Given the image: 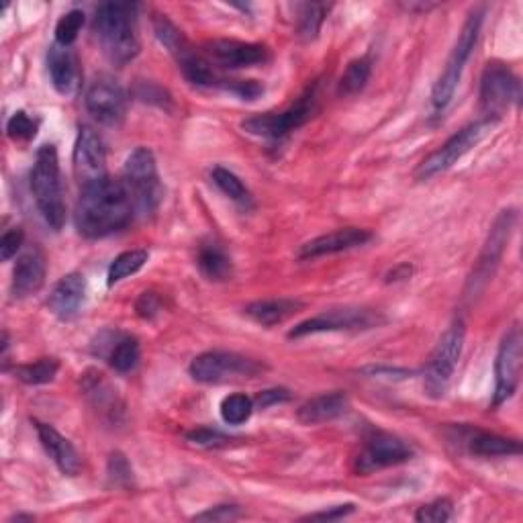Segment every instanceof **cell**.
Here are the masks:
<instances>
[{"mask_svg": "<svg viewBox=\"0 0 523 523\" xmlns=\"http://www.w3.org/2000/svg\"><path fill=\"white\" fill-rule=\"evenodd\" d=\"M129 190L133 207L137 213L150 215L158 209L164 197V188L158 174V164L154 158V152L148 148H137L133 150L123 168L121 178Z\"/></svg>", "mask_w": 523, "mask_h": 523, "instance_id": "5b68a950", "label": "cell"}, {"mask_svg": "<svg viewBox=\"0 0 523 523\" xmlns=\"http://www.w3.org/2000/svg\"><path fill=\"white\" fill-rule=\"evenodd\" d=\"M37 129L39 121L27 115L25 111H17L7 123V135L13 141H31L37 135Z\"/></svg>", "mask_w": 523, "mask_h": 523, "instance_id": "e575fe53", "label": "cell"}, {"mask_svg": "<svg viewBox=\"0 0 523 523\" xmlns=\"http://www.w3.org/2000/svg\"><path fill=\"white\" fill-rule=\"evenodd\" d=\"M86 111L105 127H119L127 115V92L111 76L94 78L84 94Z\"/></svg>", "mask_w": 523, "mask_h": 523, "instance_id": "7c38bea8", "label": "cell"}, {"mask_svg": "<svg viewBox=\"0 0 523 523\" xmlns=\"http://www.w3.org/2000/svg\"><path fill=\"white\" fill-rule=\"evenodd\" d=\"M135 313L141 319H146V321H152L154 317H158L162 313V299H160V295H156L152 291L141 293L137 303H135Z\"/></svg>", "mask_w": 523, "mask_h": 523, "instance_id": "ab89813d", "label": "cell"}, {"mask_svg": "<svg viewBox=\"0 0 523 523\" xmlns=\"http://www.w3.org/2000/svg\"><path fill=\"white\" fill-rule=\"evenodd\" d=\"M301 309H303V303L295 301V299H266V301L250 303L244 311L258 325L274 327L278 323H284L287 319H291Z\"/></svg>", "mask_w": 523, "mask_h": 523, "instance_id": "484cf974", "label": "cell"}, {"mask_svg": "<svg viewBox=\"0 0 523 523\" xmlns=\"http://www.w3.org/2000/svg\"><path fill=\"white\" fill-rule=\"evenodd\" d=\"M33 519H35L33 515H23V513H19V515L11 517V519H9V523H13V521H33Z\"/></svg>", "mask_w": 523, "mask_h": 523, "instance_id": "bcb514c9", "label": "cell"}, {"mask_svg": "<svg viewBox=\"0 0 523 523\" xmlns=\"http://www.w3.org/2000/svg\"><path fill=\"white\" fill-rule=\"evenodd\" d=\"M346 411H348V395L342 391H334L303 403L297 411V419L303 425H319L338 419Z\"/></svg>", "mask_w": 523, "mask_h": 523, "instance_id": "cb8c5ba5", "label": "cell"}, {"mask_svg": "<svg viewBox=\"0 0 523 523\" xmlns=\"http://www.w3.org/2000/svg\"><path fill=\"white\" fill-rule=\"evenodd\" d=\"M519 99V78L505 64H489L481 80V109L487 119L499 121L513 105H519Z\"/></svg>", "mask_w": 523, "mask_h": 523, "instance_id": "8fae6325", "label": "cell"}, {"mask_svg": "<svg viewBox=\"0 0 523 523\" xmlns=\"http://www.w3.org/2000/svg\"><path fill=\"white\" fill-rule=\"evenodd\" d=\"M135 207L123 180L111 176L80 188L74 223L86 240H103L127 227Z\"/></svg>", "mask_w": 523, "mask_h": 523, "instance_id": "6da1fadb", "label": "cell"}, {"mask_svg": "<svg viewBox=\"0 0 523 523\" xmlns=\"http://www.w3.org/2000/svg\"><path fill=\"white\" fill-rule=\"evenodd\" d=\"M45 258L39 250H29L19 256L13 270L11 293L15 299H25L35 295L45 282Z\"/></svg>", "mask_w": 523, "mask_h": 523, "instance_id": "7402d4cb", "label": "cell"}, {"mask_svg": "<svg viewBox=\"0 0 523 523\" xmlns=\"http://www.w3.org/2000/svg\"><path fill=\"white\" fill-rule=\"evenodd\" d=\"M240 517H242V511L237 505H217L203 513H197L193 519L195 521H235Z\"/></svg>", "mask_w": 523, "mask_h": 523, "instance_id": "b9f144b4", "label": "cell"}, {"mask_svg": "<svg viewBox=\"0 0 523 523\" xmlns=\"http://www.w3.org/2000/svg\"><path fill=\"white\" fill-rule=\"evenodd\" d=\"M197 266L201 270V274L211 280V282H225L233 276V262L231 256L227 254V250L215 242H203L199 246V254H197Z\"/></svg>", "mask_w": 523, "mask_h": 523, "instance_id": "4316f807", "label": "cell"}, {"mask_svg": "<svg viewBox=\"0 0 523 523\" xmlns=\"http://www.w3.org/2000/svg\"><path fill=\"white\" fill-rule=\"evenodd\" d=\"M223 90L235 94V97H240L242 101H256L264 92V86L256 80H225Z\"/></svg>", "mask_w": 523, "mask_h": 523, "instance_id": "74e56055", "label": "cell"}, {"mask_svg": "<svg viewBox=\"0 0 523 523\" xmlns=\"http://www.w3.org/2000/svg\"><path fill=\"white\" fill-rule=\"evenodd\" d=\"M483 17H485V11L483 9H477L472 11L458 35V41L454 45V50L446 62V68L444 72L440 74L434 90H432V107L436 113H444L446 107L450 105V101L454 99V92L460 84V78H462V72L466 68V62L470 60L472 56V50L474 45H477L479 41V35H481V27H483Z\"/></svg>", "mask_w": 523, "mask_h": 523, "instance_id": "277c9868", "label": "cell"}, {"mask_svg": "<svg viewBox=\"0 0 523 523\" xmlns=\"http://www.w3.org/2000/svg\"><path fill=\"white\" fill-rule=\"evenodd\" d=\"M60 370L58 358H39L31 364H21L15 368V376L25 385H47L52 383Z\"/></svg>", "mask_w": 523, "mask_h": 523, "instance_id": "f546056e", "label": "cell"}, {"mask_svg": "<svg viewBox=\"0 0 523 523\" xmlns=\"http://www.w3.org/2000/svg\"><path fill=\"white\" fill-rule=\"evenodd\" d=\"M211 178H213V182L219 186L221 193H223L225 197H229L233 203L242 205V207H246V209L252 207V201H254V199H252V193L248 190V186L242 182L240 176L233 174V172L227 170V168L217 166V168H213Z\"/></svg>", "mask_w": 523, "mask_h": 523, "instance_id": "83f0119b", "label": "cell"}, {"mask_svg": "<svg viewBox=\"0 0 523 523\" xmlns=\"http://www.w3.org/2000/svg\"><path fill=\"white\" fill-rule=\"evenodd\" d=\"M497 125V121L493 119H481L477 123H470L466 125L464 129H460L458 133H454L444 146H440L436 152H432L430 156H427L415 176L419 180H430L446 170H450L460 158H464L474 146H479L481 141L491 133V129Z\"/></svg>", "mask_w": 523, "mask_h": 523, "instance_id": "52a82bcc", "label": "cell"}, {"mask_svg": "<svg viewBox=\"0 0 523 523\" xmlns=\"http://www.w3.org/2000/svg\"><path fill=\"white\" fill-rule=\"evenodd\" d=\"M521 329L513 325L497 352L495 360V393H493V407H501L507 403L517 387H519V374H521Z\"/></svg>", "mask_w": 523, "mask_h": 523, "instance_id": "4fadbf2b", "label": "cell"}, {"mask_svg": "<svg viewBox=\"0 0 523 523\" xmlns=\"http://www.w3.org/2000/svg\"><path fill=\"white\" fill-rule=\"evenodd\" d=\"M454 517V505L450 499H438L417 509L415 519L421 523H444Z\"/></svg>", "mask_w": 523, "mask_h": 523, "instance_id": "d590c367", "label": "cell"}, {"mask_svg": "<svg viewBox=\"0 0 523 523\" xmlns=\"http://www.w3.org/2000/svg\"><path fill=\"white\" fill-rule=\"evenodd\" d=\"M33 423H35L39 442L45 448L47 456L54 460V464L60 468L62 474H66V477H76L82 464H80V456H78L76 448L70 444V440H66L50 423H43L37 419Z\"/></svg>", "mask_w": 523, "mask_h": 523, "instance_id": "44dd1931", "label": "cell"}, {"mask_svg": "<svg viewBox=\"0 0 523 523\" xmlns=\"http://www.w3.org/2000/svg\"><path fill=\"white\" fill-rule=\"evenodd\" d=\"M370 240H372V231H368V229H360V227L336 229L331 233L319 235V237H315V240L301 246L299 258L301 260H313V258H321V256L348 252V250L366 246Z\"/></svg>", "mask_w": 523, "mask_h": 523, "instance_id": "d6986e66", "label": "cell"}, {"mask_svg": "<svg viewBox=\"0 0 523 523\" xmlns=\"http://www.w3.org/2000/svg\"><path fill=\"white\" fill-rule=\"evenodd\" d=\"M287 401H291V391L280 387V389H268V391H262V393L256 397L254 405H258L260 409H268V407H272V405L287 403Z\"/></svg>", "mask_w": 523, "mask_h": 523, "instance_id": "7bdbcfd3", "label": "cell"}, {"mask_svg": "<svg viewBox=\"0 0 523 523\" xmlns=\"http://www.w3.org/2000/svg\"><path fill=\"white\" fill-rule=\"evenodd\" d=\"M413 450L407 442L393 434L374 432L356 456L354 468L358 474H372L411 460Z\"/></svg>", "mask_w": 523, "mask_h": 523, "instance_id": "5bb4252c", "label": "cell"}, {"mask_svg": "<svg viewBox=\"0 0 523 523\" xmlns=\"http://www.w3.org/2000/svg\"><path fill=\"white\" fill-rule=\"evenodd\" d=\"M23 242H25L23 229H19V227L9 229V231L3 235V240H0V258H3L5 262H9L11 258H15L17 252L21 250Z\"/></svg>", "mask_w": 523, "mask_h": 523, "instance_id": "60d3db41", "label": "cell"}, {"mask_svg": "<svg viewBox=\"0 0 523 523\" xmlns=\"http://www.w3.org/2000/svg\"><path fill=\"white\" fill-rule=\"evenodd\" d=\"M92 352L105 358L109 362V366L121 374L135 370L139 364V358H141L137 338L121 334V331H111V329L103 331V334H99V338L94 340Z\"/></svg>", "mask_w": 523, "mask_h": 523, "instance_id": "ac0fdd59", "label": "cell"}, {"mask_svg": "<svg viewBox=\"0 0 523 523\" xmlns=\"http://www.w3.org/2000/svg\"><path fill=\"white\" fill-rule=\"evenodd\" d=\"M84 25V13L82 11H70L66 13L58 25H56V43L64 47H72V43L78 39Z\"/></svg>", "mask_w": 523, "mask_h": 523, "instance_id": "836d02e7", "label": "cell"}, {"mask_svg": "<svg viewBox=\"0 0 523 523\" xmlns=\"http://www.w3.org/2000/svg\"><path fill=\"white\" fill-rule=\"evenodd\" d=\"M513 223H515V211L509 209V211H503L491 233H489V240L485 244V250L479 258V264L477 268H474L472 276H470V287H472V293H479L485 284L489 282V278L493 276L501 256H503V250L509 242V235H511V229H513Z\"/></svg>", "mask_w": 523, "mask_h": 523, "instance_id": "e0dca14e", "label": "cell"}, {"mask_svg": "<svg viewBox=\"0 0 523 523\" xmlns=\"http://www.w3.org/2000/svg\"><path fill=\"white\" fill-rule=\"evenodd\" d=\"M29 184L41 217L54 231H60L66 223V201L56 146L45 144L37 150Z\"/></svg>", "mask_w": 523, "mask_h": 523, "instance_id": "3957f363", "label": "cell"}, {"mask_svg": "<svg viewBox=\"0 0 523 523\" xmlns=\"http://www.w3.org/2000/svg\"><path fill=\"white\" fill-rule=\"evenodd\" d=\"M411 274H413V268H411L409 264H401V266H397L395 270H391V272H389V276H387V282L405 280V278H409Z\"/></svg>", "mask_w": 523, "mask_h": 523, "instance_id": "f6af8a7d", "label": "cell"}, {"mask_svg": "<svg viewBox=\"0 0 523 523\" xmlns=\"http://www.w3.org/2000/svg\"><path fill=\"white\" fill-rule=\"evenodd\" d=\"M464 444L470 454L485 456V458L521 454V444L517 440H509V438H503V436H497L491 432H481V430H468Z\"/></svg>", "mask_w": 523, "mask_h": 523, "instance_id": "d4e9b609", "label": "cell"}, {"mask_svg": "<svg viewBox=\"0 0 523 523\" xmlns=\"http://www.w3.org/2000/svg\"><path fill=\"white\" fill-rule=\"evenodd\" d=\"M315 113V90H307L303 97L280 113H262L242 121V129L264 139H282L303 127Z\"/></svg>", "mask_w": 523, "mask_h": 523, "instance_id": "30bf717a", "label": "cell"}, {"mask_svg": "<svg viewBox=\"0 0 523 523\" xmlns=\"http://www.w3.org/2000/svg\"><path fill=\"white\" fill-rule=\"evenodd\" d=\"M203 50L217 66L229 70L254 68L270 60V52L266 45L240 39H211L205 41Z\"/></svg>", "mask_w": 523, "mask_h": 523, "instance_id": "2e32d148", "label": "cell"}, {"mask_svg": "<svg viewBox=\"0 0 523 523\" xmlns=\"http://www.w3.org/2000/svg\"><path fill=\"white\" fill-rule=\"evenodd\" d=\"M86 299V278L80 272H70L54 287L50 293V299H47V307L50 311L60 317L62 321L74 319Z\"/></svg>", "mask_w": 523, "mask_h": 523, "instance_id": "ffe728a7", "label": "cell"}, {"mask_svg": "<svg viewBox=\"0 0 523 523\" xmlns=\"http://www.w3.org/2000/svg\"><path fill=\"white\" fill-rule=\"evenodd\" d=\"M385 323V317L378 311L364 307H340L323 311L289 331L291 340H299L313 334H325V331H364Z\"/></svg>", "mask_w": 523, "mask_h": 523, "instance_id": "9c48e42d", "label": "cell"}, {"mask_svg": "<svg viewBox=\"0 0 523 523\" xmlns=\"http://www.w3.org/2000/svg\"><path fill=\"white\" fill-rule=\"evenodd\" d=\"M254 399H250L248 395L242 393H235L223 399L221 403V417L227 425H242L246 423L252 413H254Z\"/></svg>", "mask_w": 523, "mask_h": 523, "instance_id": "d6a6232c", "label": "cell"}, {"mask_svg": "<svg viewBox=\"0 0 523 523\" xmlns=\"http://www.w3.org/2000/svg\"><path fill=\"white\" fill-rule=\"evenodd\" d=\"M262 370L264 364H260L258 360L223 350L199 354L190 362L188 368L190 376H193L197 383L205 385H219L235 378H256Z\"/></svg>", "mask_w": 523, "mask_h": 523, "instance_id": "ba28073f", "label": "cell"}, {"mask_svg": "<svg viewBox=\"0 0 523 523\" xmlns=\"http://www.w3.org/2000/svg\"><path fill=\"white\" fill-rule=\"evenodd\" d=\"M109 477L115 485L119 487H127L131 483V477H133V472H131V466L127 462V458L119 452L111 454V460H109Z\"/></svg>", "mask_w": 523, "mask_h": 523, "instance_id": "f35d334b", "label": "cell"}, {"mask_svg": "<svg viewBox=\"0 0 523 523\" xmlns=\"http://www.w3.org/2000/svg\"><path fill=\"white\" fill-rule=\"evenodd\" d=\"M94 33L99 37L105 56L125 66L139 54L137 37V5L131 3H105L94 15Z\"/></svg>", "mask_w": 523, "mask_h": 523, "instance_id": "7a4b0ae2", "label": "cell"}, {"mask_svg": "<svg viewBox=\"0 0 523 523\" xmlns=\"http://www.w3.org/2000/svg\"><path fill=\"white\" fill-rule=\"evenodd\" d=\"M47 70H50L54 88L68 97L78 86V60L72 52V47H64L54 43L47 52Z\"/></svg>", "mask_w": 523, "mask_h": 523, "instance_id": "603a6c76", "label": "cell"}, {"mask_svg": "<svg viewBox=\"0 0 523 523\" xmlns=\"http://www.w3.org/2000/svg\"><path fill=\"white\" fill-rule=\"evenodd\" d=\"M148 260H150L148 250H127V252L119 254L109 266V274H107L109 287H115L117 282L137 274L141 268L148 264Z\"/></svg>", "mask_w": 523, "mask_h": 523, "instance_id": "f1b7e54d", "label": "cell"}, {"mask_svg": "<svg viewBox=\"0 0 523 523\" xmlns=\"http://www.w3.org/2000/svg\"><path fill=\"white\" fill-rule=\"evenodd\" d=\"M466 338V327L462 319L452 321V325L444 331L438 346L434 348L430 362L425 366V391L432 397H444L454 370L458 366L462 348Z\"/></svg>", "mask_w": 523, "mask_h": 523, "instance_id": "8992f818", "label": "cell"}, {"mask_svg": "<svg viewBox=\"0 0 523 523\" xmlns=\"http://www.w3.org/2000/svg\"><path fill=\"white\" fill-rule=\"evenodd\" d=\"M74 174L80 182V188L97 180L107 178V150L101 135L90 125H80L74 144Z\"/></svg>", "mask_w": 523, "mask_h": 523, "instance_id": "9a60e30c", "label": "cell"}, {"mask_svg": "<svg viewBox=\"0 0 523 523\" xmlns=\"http://www.w3.org/2000/svg\"><path fill=\"white\" fill-rule=\"evenodd\" d=\"M186 440L190 444L199 446V448H221V446H227L231 442L229 436H225L217 430H211V427H199V430L188 432Z\"/></svg>", "mask_w": 523, "mask_h": 523, "instance_id": "8d00e7d4", "label": "cell"}, {"mask_svg": "<svg viewBox=\"0 0 523 523\" xmlns=\"http://www.w3.org/2000/svg\"><path fill=\"white\" fill-rule=\"evenodd\" d=\"M370 74H372V64L368 58H358L350 62L340 78L338 92L342 97H356V94H360L366 88Z\"/></svg>", "mask_w": 523, "mask_h": 523, "instance_id": "4dcf8cb0", "label": "cell"}, {"mask_svg": "<svg viewBox=\"0 0 523 523\" xmlns=\"http://www.w3.org/2000/svg\"><path fill=\"white\" fill-rule=\"evenodd\" d=\"M331 11V5L323 3H305L299 5V35L305 41H311L321 31V25Z\"/></svg>", "mask_w": 523, "mask_h": 523, "instance_id": "1f68e13d", "label": "cell"}, {"mask_svg": "<svg viewBox=\"0 0 523 523\" xmlns=\"http://www.w3.org/2000/svg\"><path fill=\"white\" fill-rule=\"evenodd\" d=\"M350 513H354V505L346 503V505H336V507H329L325 511H317V513H309L305 519H313V521H336V519H344Z\"/></svg>", "mask_w": 523, "mask_h": 523, "instance_id": "ee69618b", "label": "cell"}]
</instances>
